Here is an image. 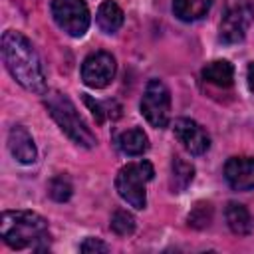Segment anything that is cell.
I'll list each match as a JSON object with an SVG mask.
<instances>
[{
    "instance_id": "6da1fadb",
    "label": "cell",
    "mask_w": 254,
    "mask_h": 254,
    "mask_svg": "<svg viewBox=\"0 0 254 254\" xmlns=\"http://www.w3.org/2000/svg\"><path fill=\"white\" fill-rule=\"evenodd\" d=\"M2 60L10 75L28 91L46 93V73L34 44L16 30H6L2 36Z\"/></svg>"
},
{
    "instance_id": "7a4b0ae2",
    "label": "cell",
    "mask_w": 254,
    "mask_h": 254,
    "mask_svg": "<svg viewBox=\"0 0 254 254\" xmlns=\"http://www.w3.org/2000/svg\"><path fill=\"white\" fill-rule=\"evenodd\" d=\"M2 240L14 250H46L50 244V230L46 218L32 210H6L0 222Z\"/></svg>"
},
{
    "instance_id": "3957f363",
    "label": "cell",
    "mask_w": 254,
    "mask_h": 254,
    "mask_svg": "<svg viewBox=\"0 0 254 254\" xmlns=\"http://www.w3.org/2000/svg\"><path fill=\"white\" fill-rule=\"evenodd\" d=\"M44 105L48 109V113L52 115V119L58 123V127L77 145L91 149L97 139L93 135V131L87 127V123L83 121V117L79 115L77 107L71 103V99L62 93V91H46L44 93Z\"/></svg>"
},
{
    "instance_id": "277c9868",
    "label": "cell",
    "mask_w": 254,
    "mask_h": 254,
    "mask_svg": "<svg viewBox=\"0 0 254 254\" xmlns=\"http://www.w3.org/2000/svg\"><path fill=\"white\" fill-rule=\"evenodd\" d=\"M153 175L155 169L149 161H131L119 169L115 177V190L129 206L143 210L147 206V183Z\"/></svg>"
},
{
    "instance_id": "5b68a950",
    "label": "cell",
    "mask_w": 254,
    "mask_h": 254,
    "mask_svg": "<svg viewBox=\"0 0 254 254\" xmlns=\"http://www.w3.org/2000/svg\"><path fill=\"white\" fill-rule=\"evenodd\" d=\"M252 20H254L252 0H224L222 20L218 26V40L222 44L242 42Z\"/></svg>"
},
{
    "instance_id": "8992f818",
    "label": "cell",
    "mask_w": 254,
    "mask_h": 254,
    "mask_svg": "<svg viewBox=\"0 0 254 254\" xmlns=\"http://www.w3.org/2000/svg\"><path fill=\"white\" fill-rule=\"evenodd\" d=\"M139 109L149 125L163 129L171 119V91L161 79H149L139 103Z\"/></svg>"
},
{
    "instance_id": "52a82bcc",
    "label": "cell",
    "mask_w": 254,
    "mask_h": 254,
    "mask_svg": "<svg viewBox=\"0 0 254 254\" xmlns=\"http://www.w3.org/2000/svg\"><path fill=\"white\" fill-rule=\"evenodd\" d=\"M52 16L60 30L71 38H81L89 28V10L83 0H52Z\"/></svg>"
},
{
    "instance_id": "ba28073f",
    "label": "cell",
    "mask_w": 254,
    "mask_h": 254,
    "mask_svg": "<svg viewBox=\"0 0 254 254\" xmlns=\"http://www.w3.org/2000/svg\"><path fill=\"white\" fill-rule=\"evenodd\" d=\"M117 71L115 58L109 52H93L81 64V79L87 87L103 89L107 87Z\"/></svg>"
},
{
    "instance_id": "9c48e42d",
    "label": "cell",
    "mask_w": 254,
    "mask_h": 254,
    "mask_svg": "<svg viewBox=\"0 0 254 254\" xmlns=\"http://www.w3.org/2000/svg\"><path fill=\"white\" fill-rule=\"evenodd\" d=\"M173 131H175V137L177 141L190 153V155H204L210 147V137L208 133L192 119H187V117H179L173 125Z\"/></svg>"
},
{
    "instance_id": "30bf717a",
    "label": "cell",
    "mask_w": 254,
    "mask_h": 254,
    "mask_svg": "<svg viewBox=\"0 0 254 254\" xmlns=\"http://www.w3.org/2000/svg\"><path fill=\"white\" fill-rule=\"evenodd\" d=\"M224 179L234 190H252L254 157H230L224 165Z\"/></svg>"
},
{
    "instance_id": "8fae6325",
    "label": "cell",
    "mask_w": 254,
    "mask_h": 254,
    "mask_svg": "<svg viewBox=\"0 0 254 254\" xmlns=\"http://www.w3.org/2000/svg\"><path fill=\"white\" fill-rule=\"evenodd\" d=\"M8 149L12 153V157L22 163V165H32L38 157V149L36 143L32 139V135L28 133L26 127L22 125H14L8 133Z\"/></svg>"
},
{
    "instance_id": "7c38bea8",
    "label": "cell",
    "mask_w": 254,
    "mask_h": 254,
    "mask_svg": "<svg viewBox=\"0 0 254 254\" xmlns=\"http://www.w3.org/2000/svg\"><path fill=\"white\" fill-rule=\"evenodd\" d=\"M115 145L123 155L137 157V155H143L149 149V137H147V133L143 129L131 127L127 131H121L115 137Z\"/></svg>"
},
{
    "instance_id": "4fadbf2b",
    "label": "cell",
    "mask_w": 254,
    "mask_h": 254,
    "mask_svg": "<svg viewBox=\"0 0 254 254\" xmlns=\"http://www.w3.org/2000/svg\"><path fill=\"white\" fill-rule=\"evenodd\" d=\"M123 10L113 2V0H105L99 4L97 8V14H95V22L99 26L101 32L105 34H115L121 26H123Z\"/></svg>"
},
{
    "instance_id": "5bb4252c",
    "label": "cell",
    "mask_w": 254,
    "mask_h": 254,
    "mask_svg": "<svg viewBox=\"0 0 254 254\" xmlns=\"http://www.w3.org/2000/svg\"><path fill=\"white\" fill-rule=\"evenodd\" d=\"M202 79L216 87H230L234 83V67L226 60H214L202 67Z\"/></svg>"
},
{
    "instance_id": "9a60e30c",
    "label": "cell",
    "mask_w": 254,
    "mask_h": 254,
    "mask_svg": "<svg viewBox=\"0 0 254 254\" xmlns=\"http://www.w3.org/2000/svg\"><path fill=\"white\" fill-rule=\"evenodd\" d=\"M224 216H226L228 228L234 234H238V236L248 234L252 230V226H254L248 208L244 204H240V202H228L226 204V210H224Z\"/></svg>"
},
{
    "instance_id": "2e32d148",
    "label": "cell",
    "mask_w": 254,
    "mask_h": 254,
    "mask_svg": "<svg viewBox=\"0 0 254 254\" xmlns=\"http://www.w3.org/2000/svg\"><path fill=\"white\" fill-rule=\"evenodd\" d=\"M212 0H173V12L183 22H196L208 14Z\"/></svg>"
},
{
    "instance_id": "e0dca14e",
    "label": "cell",
    "mask_w": 254,
    "mask_h": 254,
    "mask_svg": "<svg viewBox=\"0 0 254 254\" xmlns=\"http://www.w3.org/2000/svg\"><path fill=\"white\" fill-rule=\"evenodd\" d=\"M194 179V167L183 157H175L171 163V189L173 192H183Z\"/></svg>"
},
{
    "instance_id": "ac0fdd59",
    "label": "cell",
    "mask_w": 254,
    "mask_h": 254,
    "mask_svg": "<svg viewBox=\"0 0 254 254\" xmlns=\"http://www.w3.org/2000/svg\"><path fill=\"white\" fill-rule=\"evenodd\" d=\"M83 103L89 107L91 115L95 117L97 123H103L105 119H117L121 115V105L115 101V99H105V101H99V99H93L91 95H83Z\"/></svg>"
},
{
    "instance_id": "d6986e66",
    "label": "cell",
    "mask_w": 254,
    "mask_h": 254,
    "mask_svg": "<svg viewBox=\"0 0 254 254\" xmlns=\"http://www.w3.org/2000/svg\"><path fill=\"white\" fill-rule=\"evenodd\" d=\"M109 228L117 234V236H131L135 232V218L131 212L127 210H115L109 222Z\"/></svg>"
},
{
    "instance_id": "ffe728a7",
    "label": "cell",
    "mask_w": 254,
    "mask_h": 254,
    "mask_svg": "<svg viewBox=\"0 0 254 254\" xmlns=\"http://www.w3.org/2000/svg\"><path fill=\"white\" fill-rule=\"evenodd\" d=\"M71 190H73V187H71L69 179L64 177V175L54 177V179L50 181V185H48V192H50V196H52L54 200H58V202H65V200H69Z\"/></svg>"
},
{
    "instance_id": "44dd1931",
    "label": "cell",
    "mask_w": 254,
    "mask_h": 254,
    "mask_svg": "<svg viewBox=\"0 0 254 254\" xmlns=\"http://www.w3.org/2000/svg\"><path fill=\"white\" fill-rule=\"evenodd\" d=\"M210 214H212V208L208 202H198L194 206V210L189 214V224H192L194 228H204L210 220Z\"/></svg>"
},
{
    "instance_id": "7402d4cb",
    "label": "cell",
    "mask_w": 254,
    "mask_h": 254,
    "mask_svg": "<svg viewBox=\"0 0 254 254\" xmlns=\"http://www.w3.org/2000/svg\"><path fill=\"white\" fill-rule=\"evenodd\" d=\"M79 250L85 252V254H91V252H95V254H103V252L109 250V246H107L105 242H101L99 238H85V240L81 242Z\"/></svg>"
},
{
    "instance_id": "603a6c76",
    "label": "cell",
    "mask_w": 254,
    "mask_h": 254,
    "mask_svg": "<svg viewBox=\"0 0 254 254\" xmlns=\"http://www.w3.org/2000/svg\"><path fill=\"white\" fill-rule=\"evenodd\" d=\"M246 79H248V87H250V91L254 93V62L248 65V69H246Z\"/></svg>"
}]
</instances>
